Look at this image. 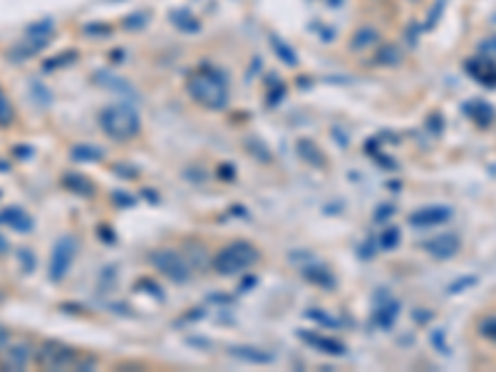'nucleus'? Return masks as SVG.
Wrapping results in <instances>:
<instances>
[{
    "label": "nucleus",
    "instance_id": "1",
    "mask_svg": "<svg viewBox=\"0 0 496 372\" xmlns=\"http://www.w3.org/2000/svg\"><path fill=\"white\" fill-rule=\"evenodd\" d=\"M186 89L194 102H199L206 109H224L229 105V82L221 72L211 67H199L186 80Z\"/></svg>",
    "mask_w": 496,
    "mask_h": 372
},
{
    "label": "nucleus",
    "instance_id": "2",
    "mask_svg": "<svg viewBox=\"0 0 496 372\" xmlns=\"http://www.w3.org/2000/svg\"><path fill=\"white\" fill-rule=\"evenodd\" d=\"M100 127L107 136H112L117 142H127V139L139 134L142 122H139V114L134 112V107L112 105L100 112Z\"/></svg>",
    "mask_w": 496,
    "mask_h": 372
},
{
    "label": "nucleus",
    "instance_id": "3",
    "mask_svg": "<svg viewBox=\"0 0 496 372\" xmlns=\"http://www.w3.org/2000/svg\"><path fill=\"white\" fill-rule=\"evenodd\" d=\"M258 260V251L256 246L246 241H233L219 251V256L213 258V271L221 273V276H236V273H243L254 266Z\"/></svg>",
    "mask_w": 496,
    "mask_h": 372
},
{
    "label": "nucleus",
    "instance_id": "4",
    "mask_svg": "<svg viewBox=\"0 0 496 372\" xmlns=\"http://www.w3.org/2000/svg\"><path fill=\"white\" fill-rule=\"evenodd\" d=\"M53 20H37L33 23L28 30H25V37L20 45L10 50V57L12 60H25V57H33L37 55L40 50H45L53 42Z\"/></svg>",
    "mask_w": 496,
    "mask_h": 372
},
{
    "label": "nucleus",
    "instance_id": "5",
    "mask_svg": "<svg viewBox=\"0 0 496 372\" xmlns=\"http://www.w3.org/2000/svg\"><path fill=\"white\" fill-rule=\"evenodd\" d=\"M75 254H77V241L72 236H62L57 243H55L53 254H50V263H48L50 281L60 283V281L67 276L72 260H75Z\"/></svg>",
    "mask_w": 496,
    "mask_h": 372
},
{
    "label": "nucleus",
    "instance_id": "6",
    "mask_svg": "<svg viewBox=\"0 0 496 372\" xmlns=\"http://www.w3.org/2000/svg\"><path fill=\"white\" fill-rule=\"evenodd\" d=\"M152 263L157 266V271H161L166 278H172V281H177V283L189 281V276H191V266L184 260V256L177 254V251H169V248L152 254Z\"/></svg>",
    "mask_w": 496,
    "mask_h": 372
},
{
    "label": "nucleus",
    "instance_id": "7",
    "mask_svg": "<svg viewBox=\"0 0 496 372\" xmlns=\"http://www.w3.org/2000/svg\"><path fill=\"white\" fill-rule=\"evenodd\" d=\"M37 362L50 370H65V367H77V355L72 348L60 343H45L37 350Z\"/></svg>",
    "mask_w": 496,
    "mask_h": 372
},
{
    "label": "nucleus",
    "instance_id": "8",
    "mask_svg": "<svg viewBox=\"0 0 496 372\" xmlns=\"http://www.w3.org/2000/svg\"><path fill=\"white\" fill-rule=\"evenodd\" d=\"M449 219H452V209L449 206H425L417 209L409 216V224L417 226V229H432V226H439Z\"/></svg>",
    "mask_w": 496,
    "mask_h": 372
},
{
    "label": "nucleus",
    "instance_id": "9",
    "mask_svg": "<svg viewBox=\"0 0 496 372\" xmlns=\"http://www.w3.org/2000/svg\"><path fill=\"white\" fill-rule=\"evenodd\" d=\"M461 241L457 233H452V231H447V233H439L437 238H429V241L425 243V251L429 256H434V258L444 260V258H452V256L459 251Z\"/></svg>",
    "mask_w": 496,
    "mask_h": 372
},
{
    "label": "nucleus",
    "instance_id": "10",
    "mask_svg": "<svg viewBox=\"0 0 496 372\" xmlns=\"http://www.w3.org/2000/svg\"><path fill=\"white\" fill-rule=\"evenodd\" d=\"M469 70V75L474 77V80H479L481 85H486V87H496V65L494 60L484 57V55H479V57H472L464 65Z\"/></svg>",
    "mask_w": 496,
    "mask_h": 372
},
{
    "label": "nucleus",
    "instance_id": "11",
    "mask_svg": "<svg viewBox=\"0 0 496 372\" xmlns=\"http://www.w3.org/2000/svg\"><path fill=\"white\" fill-rule=\"evenodd\" d=\"M461 109H464V114H467V117L472 119L477 127H489L496 117L494 107L484 100H472V102H467V105L461 107Z\"/></svg>",
    "mask_w": 496,
    "mask_h": 372
},
{
    "label": "nucleus",
    "instance_id": "12",
    "mask_svg": "<svg viewBox=\"0 0 496 372\" xmlns=\"http://www.w3.org/2000/svg\"><path fill=\"white\" fill-rule=\"evenodd\" d=\"M33 357V348L25 343L20 345H6V355H3V367H10V370H23L25 365Z\"/></svg>",
    "mask_w": 496,
    "mask_h": 372
},
{
    "label": "nucleus",
    "instance_id": "13",
    "mask_svg": "<svg viewBox=\"0 0 496 372\" xmlns=\"http://www.w3.org/2000/svg\"><path fill=\"white\" fill-rule=\"evenodd\" d=\"M0 221H3V224H8L10 229L20 231V233H30V231H33V219H30L28 213H25L20 206L6 209V211L0 213Z\"/></svg>",
    "mask_w": 496,
    "mask_h": 372
},
{
    "label": "nucleus",
    "instance_id": "14",
    "mask_svg": "<svg viewBox=\"0 0 496 372\" xmlns=\"http://www.w3.org/2000/svg\"><path fill=\"white\" fill-rule=\"evenodd\" d=\"M378 42H380L378 30L375 28H360L353 35V40H350V48H353L355 53H367V50L378 48Z\"/></svg>",
    "mask_w": 496,
    "mask_h": 372
},
{
    "label": "nucleus",
    "instance_id": "15",
    "mask_svg": "<svg viewBox=\"0 0 496 372\" xmlns=\"http://www.w3.org/2000/svg\"><path fill=\"white\" fill-rule=\"evenodd\" d=\"M12 122H15V107L0 87V127H10Z\"/></svg>",
    "mask_w": 496,
    "mask_h": 372
},
{
    "label": "nucleus",
    "instance_id": "16",
    "mask_svg": "<svg viewBox=\"0 0 496 372\" xmlns=\"http://www.w3.org/2000/svg\"><path fill=\"white\" fill-rule=\"evenodd\" d=\"M397 303L395 301H387L384 305H380L378 308V323L382 325V328H390L392 323H395V318H397Z\"/></svg>",
    "mask_w": 496,
    "mask_h": 372
},
{
    "label": "nucleus",
    "instance_id": "17",
    "mask_svg": "<svg viewBox=\"0 0 496 372\" xmlns=\"http://www.w3.org/2000/svg\"><path fill=\"white\" fill-rule=\"evenodd\" d=\"M72 159H77V161H97V159H102V149L85 147V144H80V147L72 149Z\"/></svg>",
    "mask_w": 496,
    "mask_h": 372
},
{
    "label": "nucleus",
    "instance_id": "18",
    "mask_svg": "<svg viewBox=\"0 0 496 372\" xmlns=\"http://www.w3.org/2000/svg\"><path fill=\"white\" fill-rule=\"evenodd\" d=\"M65 184L70 186L72 191H77V194H92V184L89 181H85V179H80V177H65Z\"/></svg>",
    "mask_w": 496,
    "mask_h": 372
},
{
    "label": "nucleus",
    "instance_id": "19",
    "mask_svg": "<svg viewBox=\"0 0 496 372\" xmlns=\"http://www.w3.org/2000/svg\"><path fill=\"white\" fill-rule=\"evenodd\" d=\"M172 20H174V25H179L181 30H191V33H196V30H199V23H196V20L191 18L189 12H186V15L181 18V10H177V12L172 15Z\"/></svg>",
    "mask_w": 496,
    "mask_h": 372
},
{
    "label": "nucleus",
    "instance_id": "20",
    "mask_svg": "<svg viewBox=\"0 0 496 372\" xmlns=\"http://www.w3.org/2000/svg\"><path fill=\"white\" fill-rule=\"evenodd\" d=\"M479 55H484L489 60H496V33L479 42Z\"/></svg>",
    "mask_w": 496,
    "mask_h": 372
},
{
    "label": "nucleus",
    "instance_id": "21",
    "mask_svg": "<svg viewBox=\"0 0 496 372\" xmlns=\"http://www.w3.org/2000/svg\"><path fill=\"white\" fill-rule=\"evenodd\" d=\"M479 333L496 343V315H489V318L481 320V323H479Z\"/></svg>",
    "mask_w": 496,
    "mask_h": 372
},
{
    "label": "nucleus",
    "instance_id": "22",
    "mask_svg": "<svg viewBox=\"0 0 496 372\" xmlns=\"http://www.w3.org/2000/svg\"><path fill=\"white\" fill-rule=\"evenodd\" d=\"M380 243H382V248H387V251H390V248H395L397 243H400V231L392 229V226H390V229H384Z\"/></svg>",
    "mask_w": 496,
    "mask_h": 372
},
{
    "label": "nucleus",
    "instance_id": "23",
    "mask_svg": "<svg viewBox=\"0 0 496 372\" xmlns=\"http://www.w3.org/2000/svg\"><path fill=\"white\" fill-rule=\"evenodd\" d=\"M77 55L72 53H65V55H60V57H55V60H48V62H45V72H53L55 67H60V65H65V62H72V60H75Z\"/></svg>",
    "mask_w": 496,
    "mask_h": 372
},
{
    "label": "nucleus",
    "instance_id": "24",
    "mask_svg": "<svg viewBox=\"0 0 496 372\" xmlns=\"http://www.w3.org/2000/svg\"><path fill=\"white\" fill-rule=\"evenodd\" d=\"M384 53H387V55H380V62H382V65H384V62H387V65H395V62H400V60H402V55L397 53L395 45L384 48Z\"/></svg>",
    "mask_w": 496,
    "mask_h": 372
},
{
    "label": "nucleus",
    "instance_id": "25",
    "mask_svg": "<svg viewBox=\"0 0 496 372\" xmlns=\"http://www.w3.org/2000/svg\"><path fill=\"white\" fill-rule=\"evenodd\" d=\"M273 45H276V48L281 50V53H278V55H281V57H283L285 62H290V65H296V55H293V50H290V48H281V40H278V37H273Z\"/></svg>",
    "mask_w": 496,
    "mask_h": 372
},
{
    "label": "nucleus",
    "instance_id": "26",
    "mask_svg": "<svg viewBox=\"0 0 496 372\" xmlns=\"http://www.w3.org/2000/svg\"><path fill=\"white\" fill-rule=\"evenodd\" d=\"M477 283V278H459V281H457V283H452L449 285V290H452V293H459L461 288H469V285H474Z\"/></svg>",
    "mask_w": 496,
    "mask_h": 372
},
{
    "label": "nucleus",
    "instance_id": "27",
    "mask_svg": "<svg viewBox=\"0 0 496 372\" xmlns=\"http://www.w3.org/2000/svg\"><path fill=\"white\" fill-rule=\"evenodd\" d=\"M20 258H23V263H25V273L33 271V266H35V260H33V254H30L28 248H20Z\"/></svg>",
    "mask_w": 496,
    "mask_h": 372
},
{
    "label": "nucleus",
    "instance_id": "28",
    "mask_svg": "<svg viewBox=\"0 0 496 372\" xmlns=\"http://www.w3.org/2000/svg\"><path fill=\"white\" fill-rule=\"evenodd\" d=\"M8 343H10V330H6V328L0 325V350H6Z\"/></svg>",
    "mask_w": 496,
    "mask_h": 372
},
{
    "label": "nucleus",
    "instance_id": "29",
    "mask_svg": "<svg viewBox=\"0 0 496 372\" xmlns=\"http://www.w3.org/2000/svg\"><path fill=\"white\" fill-rule=\"evenodd\" d=\"M8 248H10V243H8V238L0 233V256L3 254H8Z\"/></svg>",
    "mask_w": 496,
    "mask_h": 372
},
{
    "label": "nucleus",
    "instance_id": "30",
    "mask_svg": "<svg viewBox=\"0 0 496 372\" xmlns=\"http://www.w3.org/2000/svg\"><path fill=\"white\" fill-rule=\"evenodd\" d=\"M28 152H33V149H28V147H15V154H18V157H28Z\"/></svg>",
    "mask_w": 496,
    "mask_h": 372
}]
</instances>
